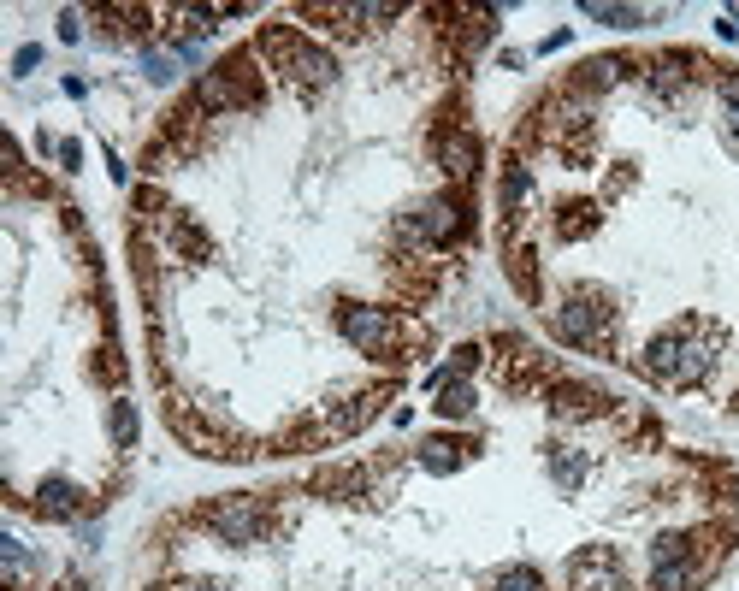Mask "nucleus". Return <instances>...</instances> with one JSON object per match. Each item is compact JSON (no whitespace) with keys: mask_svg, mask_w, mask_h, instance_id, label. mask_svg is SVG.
<instances>
[{"mask_svg":"<svg viewBox=\"0 0 739 591\" xmlns=\"http://www.w3.org/2000/svg\"><path fill=\"white\" fill-rule=\"evenodd\" d=\"M710 367H716V343H692V320H680L674 331H657L651 349H645V373L674 385V391L704 385Z\"/></svg>","mask_w":739,"mask_h":591,"instance_id":"obj_1","label":"nucleus"},{"mask_svg":"<svg viewBox=\"0 0 739 591\" xmlns=\"http://www.w3.org/2000/svg\"><path fill=\"white\" fill-rule=\"evenodd\" d=\"M497 591H544V586H538L533 568H503V574H497Z\"/></svg>","mask_w":739,"mask_h":591,"instance_id":"obj_7","label":"nucleus"},{"mask_svg":"<svg viewBox=\"0 0 739 591\" xmlns=\"http://www.w3.org/2000/svg\"><path fill=\"white\" fill-rule=\"evenodd\" d=\"M190 591H219V586H190Z\"/></svg>","mask_w":739,"mask_h":591,"instance_id":"obj_9","label":"nucleus"},{"mask_svg":"<svg viewBox=\"0 0 739 591\" xmlns=\"http://www.w3.org/2000/svg\"><path fill=\"white\" fill-rule=\"evenodd\" d=\"M586 18H598V24H615V30H633L645 12H633V6H580Z\"/></svg>","mask_w":739,"mask_h":591,"instance_id":"obj_5","label":"nucleus"},{"mask_svg":"<svg viewBox=\"0 0 739 591\" xmlns=\"http://www.w3.org/2000/svg\"><path fill=\"white\" fill-rule=\"evenodd\" d=\"M113 438H119V450L136 444V408L131 402H113Z\"/></svg>","mask_w":739,"mask_h":591,"instance_id":"obj_6","label":"nucleus"},{"mask_svg":"<svg viewBox=\"0 0 739 591\" xmlns=\"http://www.w3.org/2000/svg\"><path fill=\"white\" fill-rule=\"evenodd\" d=\"M261 54H267L272 66L284 71L302 95H314V89H326L332 83V71H337V60L326 54V48H314L302 30H290V24H267L261 30Z\"/></svg>","mask_w":739,"mask_h":591,"instance_id":"obj_2","label":"nucleus"},{"mask_svg":"<svg viewBox=\"0 0 739 591\" xmlns=\"http://www.w3.org/2000/svg\"><path fill=\"white\" fill-rule=\"evenodd\" d=\"M337 331H343L361 355H403V349H397L403 326L391 320V308H343V314H337Z\"/></svg>","mask_w":739,"mask_h":591,"instance_id":"obj_4","label":"nucleus"},{"mask_svg":"<svg viewBox=\"0 0 739 591\" xmlns=\"http://www.w3.org/2000/svg\"><path fill=\"white\" fill-rule=\"evenodd\" d=\"M36 60H42V48H18V60H12V66H18V77L36 66Z\"/></svg>","mask_w":739,"mask_h":591,"instance_id":"obj_8","label":"nucleus"},{"mask_svg":"<svg viewBox=\"0 0 739 591\" xmlns=\"http://www.w3.org/2000/svg\"><path fill=\"white\" fill-rule=\"evenodd\" d=\"M202 521L225 538V544H255V538H267L272 526V509L267 497H219V503H207Z\"/></svg>","mask_w":739,"mask_h":591,"instance_id":"obj_3","label":"nucleus"}]
</instances>
